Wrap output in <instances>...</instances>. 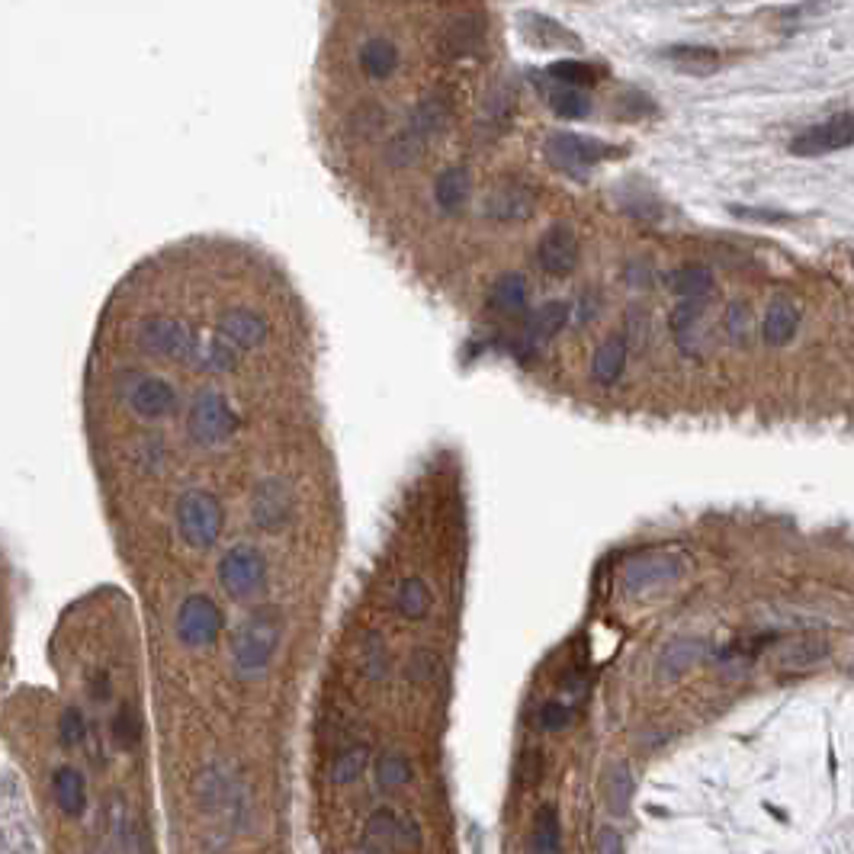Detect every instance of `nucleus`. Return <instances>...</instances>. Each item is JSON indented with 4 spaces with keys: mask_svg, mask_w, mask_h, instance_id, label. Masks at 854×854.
I'll use <instances>...</instances> for the list:
<instances>
[{
    "mask_svg": "<svg viewBox=\"0 0 854 854\" xmlns=\"http://www.w3.org/2000/svg\"><path fill=\"white\" fill-rule=\"evenodd\" d=\"M543 155L556 171L582 177L588 167L604 161L607 155H614V148L598 139H588V135H578V132H553V135H546Z\"/></svg>",
    "mask_w": 854,
    "mask_h": 854,
    "instance_id": "f257e3e1",
    "label": "nucleus"
},
{
    "mask_svg": "<svg viewBox=\"0 0 854 854\" xmlns=\"http://www.w3.org/2000/svg\"><path fill=\"white\" fill-rule=\"evenodd\" d=\"M851 145H854V110L838 113L826 122H816V126L803 129L800 135H793L790 155L822 158V155H832V151H842Z\"/></svg>",
    "mask_w": 854,
    "mask_h": 854,
    "instance_id": "f03ea898",
    "label": "nucleus"
},
{
    "mask_svg": "<svg viewBox=\"0 0 854 854\" xmlns=\"http://www.w3.org/2000/svg\"><path fill=\"white\" fill-rule=\"evenodd\" d=\"M681 575V559L675 553H636L623 566V585L633 594L652 591Z\"/></svg>",
    "mask_w": 854,
    "mask_h": 854,
    "instance_id": "7ed1b4c3",
    "label": "nucleus"
},
{
    "mask_svg": "<svg viewBox=\"0 0 854 854\" xmlns=\"http://www.w3.org/2000/svg\"><path fill=\"white\" fill-rule=\"evenodd\" d=\"M537 261L549 277H569L578 264V238L572 232V225L556 222L546 228L537 244Z\"/></svg>",
    "mask_w": 854,
    "mask_h": 854,
    "instance_id": "20e7f679",
    "label": "nucleus"
},
{
    "mask_svg": "<svg viewBox=\"0 0 854 854\" xmlns=\"http://www.w3.org/2000/svg\"><path fill=\"white\" fill-rule=\"evenodd\" d=\"M533 206H537V200H533V193L527 187H521V183H501V187L488 193L485 216H492L498 222H517L527 219Z\"/></svg>",
    "mask_w": 854,
    "mask_h": 854,
    "instance_id": "39448f33",
    "label": "nucleus"
},
{
    "mask_svg": "<svg viewBox=\"0 0 854 854\" xmlns=\"http://www.w3.org/2000/svg\"><path fill=\"white\" fill-rule=\"evenodd\" d=\"M662 58L668 65H675L678 71L691 74V78H707V74L720 71L723 58L716 49H707V45H671V49L662 52Z\"/></svg>",
    "mask_w": 854,
    "mask_h": 854,
    "instance_id": "423d86ee",
    "label": "nucleus"
},
{
    "mask_svg": "<svg viewBox=\"0 0 854 854\" xmlns=\"http://www.w3.org/2000/svg\"><path fill=\"white\" fill-rule=\"evenodd\" d=\"M521 29L530 42L546 45V49H578V45H582L575 33H569V29L559 26L556 20L543 17V13H524Z\"/></svg>",
    "mask_w": 854,
    "mask_h": 854,
    "instance_id": "0eeeda50",
    "label": "nucleus"
},
{
    "mask_svg": "<svg viewBox=\"0 0 854 854\" xmlns=\"http://www.w3.org/2000/svg\"><path fill=\"white\" fill-rule=\"evenodd\" d=\"M623 366H627V341L623 338H607L591 357V376L598 379L601 386H614L623 376Z\"/></svg>",
    "mask_w": 854,
    "mask_h": 854,
    "instance_id": "6e6552de",
    "label": "nucleus"
},
{
    "mask_svg": "<svg viewBox=\"0 0 854 854\" xmlns=\"http://www.w3.org/2000/svg\"><path fill=\"white\" fill-rule=\"evenodd\" d=\"M469 187H472V180H469L466 167H447L434 183V200L444 212H460L469 200Z\"/></svg>",
    "mask_w": 854,
    "mask_h": 854,
    "instance_id": "1a4fd4ad",
    "label": "nucleus"
},
{
    "mask_svg": "<svg viewBox=\"0 0 854 854\" xmlns=\"http://www.w3.org/2000/svg\"><path fill=\"white\" fill-rule=\"evenodd\" d=\"M797 328H800V309L793 302L781 299L771 305L765 322H761V338L777 347V344H787L793 334H797Z\"/></svg>",
    "mask_w": 854,
    "mask_h": 854,
    "instance_id": "9d476101",
    "label": "nucleus"
},
{
    "mask_svg": "<svg viewBox=\"0 0 854 854\" xmlns=\"http://www.w3.org/2000/svg\"><path fill=\"white\" fill-rule=\"evenodd\" d=\"M360 68L366 78L386 81L392 78V71L399 68V49H395L389 39H370L360 49Z\"/></svg>",
    "mask_w": 854,
    "mask_h": 854,
    "instance_id": "9b49d317",
    "label": "nucleus"
},
{
    "mask_svg": "<svg viewBox=\"0 0 854 854\" xmlns=\"http://www.w3.org/2000/svg\"><path fill=\"white\" fill-rule=\"evenodd\" d=\"M482 45V26L476 17H460L453 20L444 36H440V49L450 58H460V55H472Z\"/></svg>",
    "mask_w": 854,
    "mask_h": 854,
    "instance_id": "f8f14e48",
    "label": "nucleus"
},
{
    "mask_svg": "<svg viewBox=\"0 0 854 854\" xmlns=\"http://www.w3.org/2000/svg\"><path fill=\"white\" fill-rule=\"evenodd\" d=\"M569 315H572V309H569L566 302H559V299L546 302V305H540V309H533V312L527 315V334H530L533 341L556 338V334L569 325Z\"/></svg>",
    "mask_w": 854,
    "mask_h": 854,
    "instance_id": "ddd939ff",
    "label": "nucleus"
},
{
    "mask_svg": "<svg viewBox=\"0 0 854 854\" xmlns=\"http://www.w3.org/2000/svg\"><path fill=\"white\" fill-rule=\"evenodd\" d=\"M488 305L505 315H514V312H524L527 305V280L524 273H501V277L495 280L492 293H488Z\"/></svg>",
    "mask_w": 854,
    "mask_h": 854,
    "instance_id": "4468645a",
    "label": "nucleus"
},
{
    "mask_svg": "<svg viewBox=\"0 0 854 854\" xmlns=\"http://www.w3.org/2000/svg\"><path fill=\"white\" fill-rule=\"evenodd\" d=\"M447 119H450V106L444 97H424L408 116V132L421 135V139L427 142V135H434L447 126Z\"/></svg>",
    "mask_w": 854,
    "mask_h": 854,
    "instance_id": "2eb2a0df",
    "label": "nucleus"
},
{
    "mask_svg": "<svg viewBox=\"0 0 854 854\" xmlns=\"http://www.w3.org/2000/svg\"><path fill=\"white\" fill-rule=\"evenodd\" d=\"M671 293H678L681 299H707L713 293V273L707 267H678L675 273L668 277Z\"/></svg>",
    "mask_w": 854,
    "mask_h": 854,
    "instance_id": "dca6fc26",
    "label": "nucleus"
},
{
    "mask_svg": "<svg viewBox=\"0 0 854 854\" xmlns=\"http://www.w3.org/2000/svg\"><path fill=\"white\" fill-rule=\"evenodd\" d=\"M829 646L822 643V639L816 636H803V639H793V643L784 646V652L777 655V665H781L784 671H800V668H810L816 662L826 659Z\"/></svg>",
    "mask_w": 854,
    "mask_h": 854,
    "instance_id": "f3484780",
    "label": "nucleus"
},
{
    "mask_svg": "<svg viewBox=\"0 0 854 854\" xmlns=\"http://www.w3.org/2000/svg\"><path fill=\"white\" fill-rule=\"evenodd\" d=\"M546 100L553 106V113L562 119H585L591 113V100L582 94V87H569L559 81H549Z\"/></svg>",
    "mask_w": 854,
    "mask_h": 854,
    "instance_id": "a211bd4d",
    "label": "nucleus"
},
{
    "mask_svg": "<svg viewBox=\"0 0 854 854\" xmlns=\"http://www.w3.org/2000/svg\"><path fill=\"white\" fill-rule=\"evenodd\" d=\"M704 652V643L700 639H675L659 659V678H678L684 675Z\"/></svg>",
    "mask_w": 854,
    "mask_h": 854,
    "instance_id": "6ab92c4d",
    "label": "nucleus"
},
{
    "mask_svg": "<svg viewBox=\"0 0 854 854\" xmlns=\"http://www.w3.org/2000/svg\"><path fill=\"white\" fill-rule=\"evenodd\" d=\"M434 598H431V588H427L424 578L411 575L402 582L399 588V598H395V607H399V614L408 617V620H421L427 610H431Z\"/></svg>",
    "mask_w": 854,
    "mask_h": 854,
    "instance_id": "aec40b11",
    "label": "nucleus"
},
{
    "mask_svg": "<svg viewBox=\"0 0 854 854\" xmlns=\"http://www.w3.org/2000/svg\"><path fill=\"white\" fill-rule=\"evenodd\" d=\"M530 848L537 854H556L562 848L559 838V816L553 806H543L533 819V832H530Z\"/></svg>",
    "mask_w": 854,
    "mask_h": 854,
    "instance_id": "412c9836",
    "label": "nucleus"
},
{
    "mask_svg": "<svg viewBox=\"0 0 854 854\" xmlns=\"http://www.w3.org/2000/svg\"><path fill=\"white\" fill-rule=\"evenodd\" d=\"M604 797H607V806H610V810H614L617 816L627 813L630 797H633V781H630L627 765H614V768L607 771V777H604Z\"/></svg>",
    "mask_w": 854,
    "mask_h": 854,
    "instance_id": "4be33fe9",
    "label": "nucleus"
},
{
    "mask_svg": "<svg viewBox=\"0 0 854 854\" xmlns=\"http://www.w3.org/2000/svg\"><path fill=\"white\" fill-rule=\"evenodd\" d=\"M546 78L549 81H559V84H569V87H588L598 81V71H594L591 65H585V61H553V65L546 68Z\"/></svg>",
    "mask_w": 854,
    "mask_h": 854,
    "instance_id": "5701e85b",
    "label": "nucleus"
},
{
    "mask_svg": "<svg viewBox=\"0 0 854 854\" xmlns=\"http://www.w3.org/2000/svg\"><path fill=\"white\" fill-rule=\"evenodd\" d=\"M700 309H704V302H700V299H684V302L678 305V309L671 312V331L678 334L681 347H688V341H691V328L697 325Z\"/></svg>",
    "mask_w": 854,
    "mask_h": 854,
    "instance_id": "b1692460",
    "label": "nucleus"
},
{
    "mask_svg": "<svg viewBox=\"0 0 854 854\" xmlns=\"http://www.w3.org/2000/svg\"><path fill=\"white\" fill-rule=\"evenodd\" d=\"M383 122H386V113L379 110V106L366 103V106H360V110H354V116H350V129H354V135H360V139H370Z\"/></svg>",
    "mask_w": 854,
    "mask_h": 854,
    "instance_id": "393cba45",
    "label": "nucleus"
},
{
    "mask_svg": "<svg viewBox=\"0 0 854 854\" xmlns=\"http://www.w3.org/2000/svg\"><path fill=\"white\" fill-rule=\"evenodd\" d=\"M569 720H572V710H569L566 704H559V700H549V704H543V707L537 710V716H533V723H537L540 729H546V732L566 729Z\"/></svg>",
    "mask_w": 854,
    "mask_h": 854,
    "instance_id": "a878e982",
    "label": "nucleus"
},
{
    "mask_svg": "<svg viewBox=\"0 0 854 854\" xmlns=\"http://www.w3.org/2000/svg\"><path fill=\"white\" fill-rule=\"evenodd\" d=\"M835 4L832 0H810V4L803 7H793V10H784V20H806V17H822L826 10H832Z\"/></svg>",
    "mask_w": 854,
    "mask_h": 854,
    "instance_id": "bb28decb",
    "label": "nucleus"
},
{
    "mask_svg": "<svg viewBox=\"0 0 854 854\" xmlns=\"http://www.w3.org/2000/svg\"><path fill=\"white\" fill-rule=\"evenodd\" d=\"M732 216L739 219H761V222H784V212H765V209H745V206H729Z\"/></svg>",
    "mask_w": 854,
    "mask_h": 854,
    "instance_id": "cd10ccee",
    "label": "nucleus"
},
{
    "mask_svg": "<svg viewBox=\"0 0 854 854\" xmlns=\"http://www.w3.org/2000/svg\"><path fill=\"white\" fill-rule=\"evenodd\" d=\"M598 851H601V854H617V851H623V838H620L614 829H601V835H598Z\"/></svg>",
    "mask_w": 854,
    "mask_h": 854,
    "instance_id": "c85d7f7f",
    "label": "nucleus"
}]
</instances>
